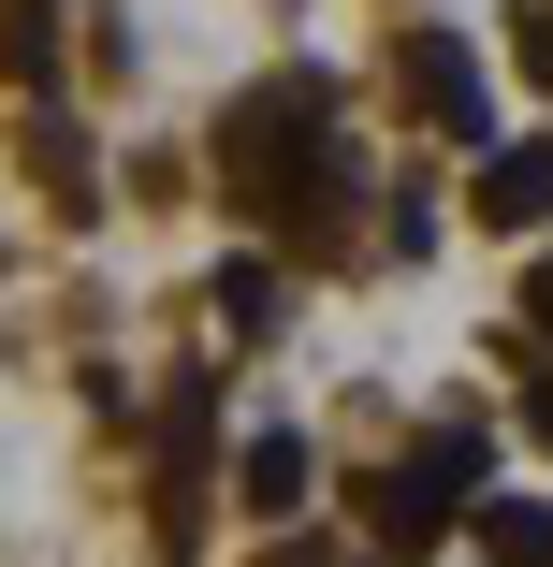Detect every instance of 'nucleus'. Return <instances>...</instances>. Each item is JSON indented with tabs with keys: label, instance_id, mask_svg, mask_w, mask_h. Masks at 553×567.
<instances>
[{
	"label": "nucleus",
	"instance_id": "obj_4",
	"mask_svg": "<svg viewBox=\"0 0 553 567\" xmlns=\"http://www.w3.org/2000/svg\"><path fill=\"white\" fill-rule=\"evenodd\" d=\"M481 218H495V234H539V218H553V146H495L481 161Z\"/></svg>",
	"mask_w": 553,
	"mask_h": 567
},
{
	"label": "nucleus",
	"instance_id": "obj_7",
	"mask_svg": "<svg viewBox=\"0 0 553 567\" xmlns=\"http://www.w3.org/2000/svg\"><path fill=\"white\" fill-rule=\"evenodd\" d=\"M44 59H59V44H44V0H16V16H0V73L44 87Z\"/></svg>",
	"mask_w": 553,
	"mask_h": 567
},
{
	"label": "nucleus",
	"instance_id": "obj_2",
	"mask_svg": "<svg viewBox=\"0 0 553 567\" xmlns=\"http://www.w3.org/2000/svg\"><path fill=\"white\" fill-rule=\"evenodd\" d=\"M393 73H408V102H422V132L495 146V73H481V44H467V30H408V44H393Z\"/></svg>",
	"mask_w": 553,
	"mask_h": 567
},
{
	"label": "nucleus",
	"instance_id": "obj_3",
	"mask_svg": "<svg viewBox=\"0 0 553 567\" xmlns=\"http://www.w3.org/2000/svg\"><path fill=\"white\" fill-rule=\"evenodd\" d=\"M452 495H467V481H437V451H422V466H393V481H379V495H365V524H379V538H393V553H422V538H437V524H452Z\"/></svg>",
	"mask_w": 553,
	"mask_h": 567
},
{
	"label": "nucleus",
	"instance_id": "obj_10",
	"mask_svg": "<svg viewBox=\"0 0 553 567\" xmlns=\"http://www.w3.org/2000/svg\"><path fill=\"white\" fill-rule=\"evenodd\" d=\"M524 436H539V451H553V379H524Z\"/></svg>",
	"mask_w": 553,
	"mask_h": 567
},
{
	"label": "nucleus",
	"instance_id": "obj_6",
	"mask_svg": "<svg viewBox=\"0 0 553 567\" xmlns=\"http://www.w3.org/2000/svg\"><path fill=\"white\" fill-rule=\"evenodd\" d=\"M218 320H234V334H277V262H218Z\"/></svg>",
	"mask_w": 553,
	"mask_h": 567
},
{
	"label": "nucleus",
	"instance_id": "obj_1",
	"mask_svg": "<svg viewBox=\"0 0 553 567\" xmlns=\"http://www.w3.org/2000/svg\"><path fill=\"white\" fill-rule=\"evenodd\" d=\"M218 189H234L248 234H320V218L350 204V117H336V73H263L234 87V117H218Z\"/></svg>",
	"mask_w": 553,
	"mask_h": 567
},
{
	"label": "nucleus",
	"instance_id": "obj_11",
	"mask_svg": "<svg viewBox=\"0 0 553 567\" xmlns=\"http://www.w3.org/2000/svg\"><path fill=\"white\" fill-rule=\"evenodd\" d=\"M524 320H539V334H553V262H539V277H524Z\"/></svg>",
	"mask_w": 553,
	"mask_h": 567
},
{
	"label": "nucleus",
	"instance_id": "obj_8",
	"mask_svg": "<svg viewBox=\"0 0 553 567\" xmlns=\"http://www.w3.org/2000/svg\"><path fill=\"white\" fill-rule=\"evenodd\" d=\"M495 567H553V509H495Z\"/></svg>",
	"mask_w": 553,
	"mask_h": 567
},
{
	"label": "nucleus",
	"instance_id": "obj_5",
	"mask_svg": "<svg viewBox=\"0 0 553 567\" xmlns=\"http://www.w3.org/2000/svg\"><path fill=\"white\" fill-rule=\"evenodd\" d=\"M306 481H320V466H306V436H248V466H234V495H248L263 524H291V509H306Z\"/></svg>",
	"mask_w": 553,
	"mask_h": 567
},
{
	"label": "nucleus",
	"instance_id": "obj_9",
	"mask_svg": "<svg viewBox=\"0 0 553 567\" xmlns=\"http://www.w3.org/2000/svg\"><path fill=\"white\" fill-rule=\"evenodd\" d=\"M510 59H524V73L553 87V0H524V16H510Z\"/></svg>",
	"mask_w": 553,
	"mask_h": 567
}]
</instances>
